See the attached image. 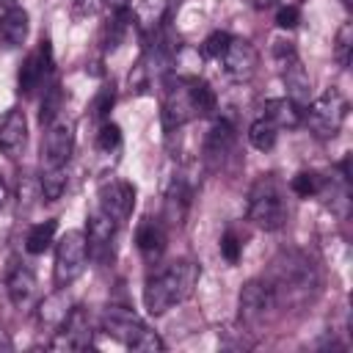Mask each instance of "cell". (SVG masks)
Wrapping results in <instances>:
<instances>
[{
    "instance_id": "obj_1",
    "label": "cell",
    "mask_w": 353,
    "mask_h": 353,
    "mask_svg": "<svg viewBox=\"0 0 353 353\" xmlns=\"http://www.w3.org/2000/svg\"><path fill=\"white\" fill-rule=\"evenodd\" d=\"M265 284L270 287L276 306H301L320 290V276L314 262L303 251L290 248L273 256Z\"/></svg>"
},
{
    "instance_id": "obj_2",
    "label": "cell",
    "mask_w": 353,
    "mask_h": 353,
    "mask_svg": "<svg viewBox=\"0 0 353 353\" xmlns=\"http://www.w3.org/2000/svg\"><path fill=\"white\" fill-rule=\"evenodd\" d=\"M163 102H160V119H163V130L171 132L193 119H204L212 116L218 97L210 88V83L199 80V77H168L163 85Z\"/></svg>"
},
{
    "instance_id": "obj_3",
    "label": "cell",
    "mask_w": 353,
    "mask_h": 353,
    "mask_svg": "<svg viewBox=\"0 0 353 353\" xmlns=\"http://www.w3.org/2000/svg\"><path fill=\"white\" fill-rule=\"evenodd\" d=\"M199 265L190 259H174L171 265H165L163 270H157L154 276L146 279L143 284V306L152 317L165 314L168 309H174L176 303H182L185 298H190L196 281H199Z\"/></svg>"
},
{
    "instance_id": "obj_4",
    "label": "cell",
    "mask_w": 353,
    "mask_h": 353,
    "mask_svg": "<svg viewBox=\"0 0 353 353\" xmlns=\"http://www.w3.org/2000/svg\"><path fill=\"white\" fill-rule=\"evenodd\" d=\"M99 328L102 334L119 339L124 347L130 350H141V353H157L163 350V339L127 306H108L99 317Z\"/></svg>"
},
{
    "instance_id": "obj_5",
    "label": "cell",
    "mask_w": 353,
    "mask_h": 353,
    "mask_svg": "<svg viewBox=\"0 0 353 353\" xmlns=\"http://www.w3.org/2000/svg\"><path fill=\"white\" fill-rule=\"evenodd\" d=\"M248 221L262 232H279L287 223V204L273 174H262L248 193Z\"/></svg>"
},
{
    "instance_id": "obj_6",
    "label": "cell",
    "mask_w": 353,
    "mask_h": 353,
    "mask_svg": "<svg viewBox=\"0 0 353 353\" xmlns=\"http://www.w3.org/2000/svg\"><path fill=\"white\" fill-rule=\"evenodd\" d=\"M345 119H347V99L336 88H328L317 99H309V108L303 113L306 127L317 138H334L342 130Z\"/></svg>"
},
{
    "instance_id": "obj_7",
    "label": "cell",
    "mask_w": 353,
    "mask_h": 353,
    "mask_svg": "<svg viewBox=\"0 0 353 353\" xmlns=\"http://www.w3.org/2000/svg\"><path fill=\"white\" fill-rule=\"evenodd\" d=\"M85 262H88V240H85V232L69 229L55 243V284L61 290L69 287L85 270Z\"/></svg>"
},
{
    "instance_id": "obj_8",
    "label": "cell",
    "mask_w": 353,
    "mask_h": 353,
    "mask_svg": "<svg viewBox=\"0 0 353 353\" xmlns=\"http://www.w3.org/2000/svg\"><path fill=\"white\" fill-rule=\"evenodd\" d=\"M74 152V121L63 113L44 124V141H41V165L55 168L66 165Z\"/></svg>"
},
{
    "instance_id": "obj_9",
    "label": "cell",
    "mask_w": 353,
    "mask_h": 353,
    "mask_svg": "<svg viewBox=\"0 0 353 353\" xmlns=\"http://www.w3.org/2000/svg\"><path fill=\"white\" fill-rule=\"evenodd\" d=\"M237 309H240V323L245 328H262L265 325V320L276 309L273 292L265 284V279H251L243 284L240 298H237Z\"/></svg>"
},
{
    "instance_id": "obj_10",
    "label": "cell",
    "mask_w": 353,
    "mask_h": 353,
    "mask_svg": "<svg viewBox=\"0 0 353 353\" xmlns=\"http://www.w3.org/2000/svg\"><path fill=\"white\" fill-rule=\"evenodd\" d=\"M50 74H52V47H50V39H41L39 47L28 52V58L17 72V91L30 97L50 80Z\"/></svg>"
},
{
    "instance_id": "obj_11",
    "label": "cell",
    "mask_w": 353,
    "mask_h": 353,
    "mask_svg": "<svg viewBox=\"0 0 353 353\" xmlns=\"http://www.w3.org/2000/svg\"><path fill=\"white\" fill-rule=\"evenodd\" d=\"M97 199H99V210H102L116 226H121V223L130 221V215H132V207H135V188H132V182H127V179L110 176V179H105V182L99 185Z\"/></svg>"
},
{
    "instance_id": "obj_12",
    "label": "cell",
    "mask_w": 353,
    "mask_h": 353,
    "mask_svg": "<svg viewBox=\"0 0 353 353\" xmlns=\"http://www.w3.org/2000/svg\"><path fill=\"white\" fill-rule=\"evenodd\" d=\"M94 331H91V317L83 306H72L69 314L63 317V323L58 325L55 336L50 339L52 350H85L91 347Z\"/></svg>"
},
{
    "instance_id": "obj_13",
    "label": "cell",
    "mask_w": 353,
    "mask_h": 353,
    "mask_svg": "<svg viewBox=\"0 0 353 353\" xmlns=\"http://www.w3.org/2000/svg\"><path fill=\"white\" fill-rule=\"evenodd\" d=\"M221 63H223V72L237 80V83H245L256 74V66H259V52L256 47L248 41V39H240V36H232L223 55H221Z\"/></svg>"
},
{
    "instance_id": "obj_14",
    "label": "cell",
    "mask_w": 353,
    "mask_h": 353,
    "mask_svg": "<svg viewBox=\"0 0 353 353\" xmlns=\"http://www.w3.org/2000/svg\"><path fill=\"white\" fill-rule=\"evenodd\" d=\"M234 143H237L234 127L226 119L212 121V127L204 135V146H201V157H204L207 168H212V171L223 168V163L234 154Z\"/></svg>"
},
{
    "instance_id": "obj_15",
    "label": "cell",
    "mask_w": 353,
    "mask_h": 353,
    "mask_svg": "<svg viewBox=\"0 0 353 353\" xmlns=\"http://www.w3.org/2000/svg\"><path fill=\"white\" fill-rule=\"evenodd\" d=\"M28 143V116L19 108H8L0 116V152L6 157H19Z\"/></svg>"
},
{
    "instance_id": "obj_16",
    "label": "cell",
    "mask_w": 353,
    "mask_h": 353,
    "mask_svg": "<svg viewBox=\"0 0 353 353\" xmlns=\"http://www.w3.org/2000/svg\"><path fill=\"white\" fill-rule=\"evenodd\" d=\"M165 243H168V232H165L163 218L146 215V218L138 223V229H135V245H138L141 256H143L149 265H154V262L163 256Z\"/></svg>"
},
{
    "instance_id": "obj_17",
    "label": "cell",
    "mask_w": 353,
    "mask_h": 353,
    "mask_svg": "<svg viewBox=\"0 0 353 353\" xmlns=\"http://www.w3.org/2000/svg\"><path fill=\"white\" fill-rule=\"evenodd\" d=\"M279 69H281V80H284L287 97H290L295 105L306 108V105H309V99H312V77H309L306 66L301 63V58H298V55H292V58H290V61H284Z\"/></svg>"
},
{
    "instance_id": "obj_18",
    "label": "cell",
    "mask_w": 353,
    "mask_h": 353,
    "mask_svg": "<svg viewBox=\"0 0 353 353\" xmlns=\"http://www.w3.org/2000/svg\"><path fill=\"white\" fill-rule=\"evenodd\" d=\"M190 210V188L185 179H174L165 190V201H163V223L165 226H182Z\"/></svg>"
},
{
    "instance_id": "obj_19",
    "label": "cell",
    "mask_w": 353,
    "mask_h": 353,
    "mask_svg": "<svg viewBox=\"0 0 353 353\" xmlns=\"http://www.w3.org/2000/svg\"><path fill=\"white\" fill-rule=\"evenodd\" d=\"M262 116L276 124L279 130H295L303 124V108L295 105L290 97H273V99H265L262 105Z\"/></svg>"
},
{
    "instance_id": "obj_20",
    "label": "cell",
    "mask_w": 353,
    "mask_h": 353,
    "mask_svg": "<svg viewBox=\"0 0 353 353\" xmlns=\"http://www.w3.org/2000/svg\"><path fill=\"white\" fill-rule=\"evenodd\" d=\"M113 234H116V223L102 212V210H97V212H91L88 215V223H85V240H88V256L94 254L97 259L99 256H105V251L110 248V240H113Z\"/></svg>"
},
{
    "instance_id": "obj_21",
    "label": "cell",
    "mask_w": 353,
    "mask_h": 353,
    "mask_svg": "<svg viewBox=\"0 0 353 353\" xmlns=\"http://www.w3.org/2000/svg\"><path fill=\"white\" fill-rule=\"evenodd\" d=\"M28 30H30V22H28V11L19 8V6H11L3 11V19H0V41L3 47L14 50V47H22L25 39H28Z\"/></svg>"
},
{
    "instance_id": "obj_22",
    "label": "cell",
    "mask_w": 353,
    "mask_h": 353,
    "mask_svg": "<svg viewBox=\"0 0 353 353\" xmlns=\"http://www.w3.org/2000/svg\"><path fill=\"white\" fill-rule=\"evenodd\" d=\"M6 290H8V298H11L14 306H25L33 298V292H36V276H33V270L25 268V265H14L11 273H8V279H6Z\"/></svg>"
},
{
    "instance_id": "obj_23",
    "label": "cell",
    "mask_w": 353,
    "mask_h": 353,
    "mask_svg": "<svg viewBox=\"0 0 353 353\" xmlns=\"http://www.w3.org/2000/svg\"><path fill=\"white\" fill-rule=\"evenodd\" d=\"M55 232H58V223L55 221H41V223H33L25 234V251L39 256L44 254L52 243H55Z\"/></svg>"
},
{
    "instance_id": "obj_24",
    "label": "cell",
    "mask_w": 353,
    "mask_h": 353,
    "mask_svg": "<svg viewBox=\"0 0 353 353\" xmlns=\"http://www.w3.org/2000/svg\"><path fill=\"white\" fill-rule=\"evenodd\" d=\"M41 196L44 201H58L69 185V176H66V165H55V168H41Z\"/></svg>"
},
{
    "instance_id": "obj_25",
    "label": "cell",
    "mask_w": 353,
    "mask_h": 353,
    "mask_svg": "<svg viewBox=\"0 0 353 353\" xmlns=\"http://www.w3.org/2000/svg\"><path fill=\"white\" fill-rule=\"evenodd\" d=\"M276 141H279V127L270 124L265 116L256 119V121L248 127V143H251L254 149H259V152H270V149L276 146Z\"/></svg>"
},
{
    "instance_id": "obj_26",
    "label": "cell",
    "mask_w": 353,
    "mask_h": 353,
    "mask_svg": "<svg viewBox=\"0 0 353 353\" xmlns=\"http://www.w3.org/2000/svg\"><path fill=\"white\" fill-rule=\"evenodd\" d=\"M290 190L301 199H312V196H320L325 190V176L317 174V171H298L292 179H290Z\"/></svg>"
},
{
    "instance_id": "obj_27",
    "label": "cell",
    "mask_w": 353,
    "mask_h": 353,
    "mask_svg": "<svg viewBox=\"0 0 353 353\" xmlns=\"http://www.w3.org/2000/svg\"><path fill=\"white\" fill-rule=\"evenodd\" d=\"M130 22H132L130 8H119V11H113L110 22L105 25V47H108V50H116V47L121 44V39H124L127 30H130Z\"/></svg>"
},
{
    "instance_id": "obj_28",
    "label": "cell",
    "mask_w": 353,
    "mask_h": 353,
    "mask_svg": "<svg viewBox=\"0 0 353 353\" xmlns=\"http://www.w3.org/2000/svg\"><path fill=\"white\" fill-rule=\"evenodd\" d=\"M66 314H69V303H66V295H63V292H55V295L44 298V303L39 306V317H41V323L55 325V328L63 323Z\"/></svg>"
},
{
    "instance_id": "obj_29",
    "label": "cell",
    "mask_w": 353,
    "mask_h": 353,
    "mask_svg": "<svg viewBox=\"0 0 353 353\" xmlns=\"http://www.w3.org/2000/svg\"><path fill=\"white\" fill-rule=\"evenodd\" d=\"M350 55H353V22H342L334 39V61L347 69L350 66Z\"/></svg>"
},
{
    "instance_id": "obj_30",
    "label": "cell",
    "mask_w": 353,
    "mask_h": 353,
    "mask_svg": "<svg viewBox=\"0 0 353 353\" xmlns=\"http://www.w3.org/2000/svg\"><path fill=\"white\" fill-rule=\"evenodd\" d=\"M119 146H121V127L105 119L99 124V130H97V149L102 154H113Z\"/></svg>"
},
{
    "instance_id": "obj_31",
    "label": "cell",
    "mask_w": 353,
    "mask_h": 353,
    "mask_svg": "<svg viewBox=\"0 0 353 353\" xmlns=\"http://www.w3.org/2000/svg\"><path fill=\"white\" fill-rule=\"evenodd\" d=\"M61 105H63V91H61V85H58V83H52L50 88H44L41 113H39L41 124H47V121H52L55 116H61Z\"/></svg>"
},
{
    "instance_id": "obj_32",
    "label": "cell",
    "mask_w": 353,
    "mask_h": 353,
    "mask_svg": "<svg viewBox=\"0 0 353 353\" xmlns=\"http://www.w3.org/2000/svg\"><path fill=\"white\" fill-rule=\"evenodd\" d=\"M113 99H116V85H113V83H105V85L97 91L94 102H91V113H94L97 119H105V116L110 113V108H113Z\"/></svg>"
},
{
    "instance_id": "obj_33",
    "label": "cell",
    "mask_w": 353,
    "mask_h": 353,
    "mask_svg": "<svg viewBox=\"0 0 353 353\" xmlns=\"http://www.w3.org/2000/svg\"><path fill=\"white\" fill-rule=\"evenodd\" d=\"M229 33L226 30H212L207 39H204V47H201V52L207 55V58H218L221 61V55H223V50H226V44H229Z\"/></svg>"
},
{
    "instance_id": "obj_34",
    "label": "cell",
    "mask_w": 353,
    "mask_h": 353,
    "mask_svg": "<svg viewBox=\"0 0 353 353\" xmlns=\"http://www.w3.org/2000/svg\"><path fill=\"white\" fill-rule=\"evenodd\" d=\"M240 254H243V243H240V237H237L232 229H226L223 237H221V256H223L229 265H234V262L240 259Z\"/></svg>"
},
{
    "instance_id": "obj_35",
    "label": "cell",
    "mask_w": 353,
    "mask_h": 353,
    "mask_svg": "<svg viewBox=\"0 0 353 353\" xmlns=\"http://www.w3.org/2000/svg\"><path fill=\"white\" fill-rule=\"evenodd\" d=\"M298 22H301V8H298V6H292V3L279 6V11H276V25H279L281 30H292Z\"/></svg>"
},
{
    "instance_id": "obj_36",
    "label": "cell",
    "mask_w": 353,
    "mask_h": 353,
    "mask_svg": "<svg viewBox=\"0 0 353 353\" xmlns=\"http://www.w3.org/2000/svg\"><path fill=\"white\" fill-rule=\"evenodd\" d=\"M270 55H273V61L281 66L284 61H290L292 55H298V50H295V44H292L290 39H276L273 47H270Z\"/></svg>"
},
{
    "instance_id": "obj_37",
    "label": "cell",
    "mask_w": 353,
    "mask_h": 353,
    "mask_svg": "<svg viewBox=\"0 0 353 353\" xmlns=\"http://www.w3.org/2000/svg\"><path fill=\"white\" fill-rule=\"evenodd\" d=\"M243 3L251 6V8H256V11H268V8L279 6V0H243Z\"/></svg>"
},
{
    "instance_id": "obj_38",
    "label": "cell",
    "mask_w": 353,
    "mask_h": 353,
    "mask_svg": "<svg viewBox=\"0 0 353 353\" xmlns=\"http://www.w3.org/2000/svg\"><path fill=\"white\" fill-rule=\"evenodd\" d=\"M105 3H108L113 11H119V8H130V3H132V0H105Z\"/></svg>"
},
{
    "instance_id": "obj_39",
    "label": "cell",
    "mask_w": 353,
    "mask_h": 353,
    "mask_svg": "<svg viewBox=\"0 0 353 353\" xmlns=\"http://www.w3.org/2000/svg\"><path fill=\"white\" fill-rule=\"evenodd\" d=\"M6 199H8V188L3 185V179H0V210L6 207Z\"/></svg>"
},
{
    "instance_id": "obj_40",
    "label": "cell",
    "mask_w": 353,
    "mask_h": 353,
    "mask_svg": "<svg viewBox=\"0 0 353 353\" xmlns=\"http://www.w3.org/2000/svg\"><path fill=\"white\" fill-rule=\"evenodd\" d=\"M3 11H6V8H3V3H0V19H3Z\"/></svg>"
},
{
    "instance_id": "obj_41",
    "label": "cell",
    "mask_w": 353,
    "mask_h": 353,
    "mask_svg": "<svg viewBox=\"0 0 353 353\" xmlns=\"http://www.w3.org/2000/svg\"><path fill=\"white\" fill-rule=\"evenodd\" d=\"M0 3H11V0H0Z\"/></svg>"
}]
</instances>
